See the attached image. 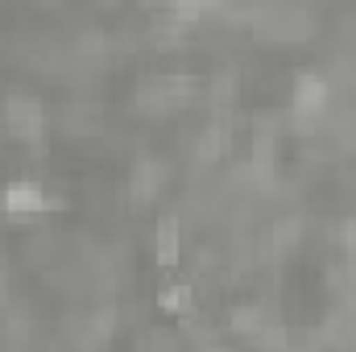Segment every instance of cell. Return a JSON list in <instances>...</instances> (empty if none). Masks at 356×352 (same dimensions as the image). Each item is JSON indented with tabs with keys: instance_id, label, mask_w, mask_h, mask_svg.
<instances>
[{
	"instance_id": "obj_1",
	"label": "cell",
	"mask_w": 356,
	"mask_h": 352,
	"mask_svg": "<svg viewBox=\"0 0 356 352\" xmlns=\"http://www.w3.org/2000/svg\"><path fill=\"white\" fill-rule=\"evenodd\" d=\"M0 216L8 220H42L50 216V191L33 175H13L0 182Z\"/></svg>"
},
{
	"instance_id": "obj_2",
	"label": "cell",
	"mask_w": 356,
	"mask_h": 352,
	"mask_svg": "<svg viewBox=\"0 0 356 352\" xmlns=\"http://www.w3.org/2000/svg\"><path fill=\"white\" fill-rule=\"evenodd\" d=\"M182 257H186V224H182V216L170 203L158 216V224H154V265L166 278H178L182 273Z\"/></svg>"
},
{
	"instance_id": "obj_3",
	"label": "cell",
	"mask_w": 356,
	"mask_h": 352,
	"mask_svg": "<svg viewBox=\"0 0 356 352\" xmlns=\"http://www.w3.org/2000/svg\"><path fill=\"white\" fill-rule=\"evenodd\" d=\"M158 311L170 315V319H191L199 311V290H195V282L186 273H178V278L158 286Z\"/></svg>"
}]
</instances>
